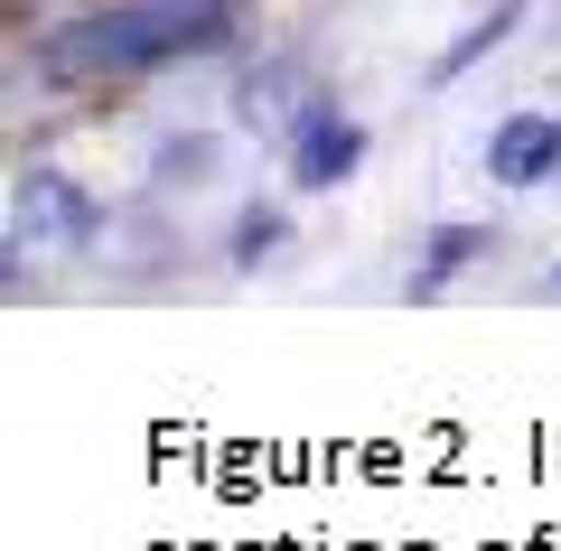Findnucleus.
Wrapping results in <instances>:
<instances>
[{
    "mask_svg": "<svg viewBox=\"0 0 561 551\" xmlns=\"http://www.w3.org/2000/svg\"><path fill=\"white\" fill-rule=\"evenodd\" d=\"M234 47V0H103L84 20L47 28L38 66L57 84H131L179 57H225Z\"/></svg>",
    "mask_w": 561,
    "mask_h": 551,
    "instance_id": "1",
    "label": "nucleus"
},
{
    "mask_svg": "<svg viewBox=\"0 0 561 551\" xmlns=\"http://www.w3.org/2000/svg\"><path fill=\"white\" fill-rule=\"evenodd\" d=\"M515 20H524V0H496V10H486V20H478V28H468V38L449 47V57H440V84H459L468 66L486 57V47H505V28H515Z\"/></svg>",
    "mask_w": 561,
    "mask_h": 551,
    "instance_id": "6",
    "label": "nucleus"
},
{
    "mask_svg": "<svg viewBox=\"0 0 561 551\" xmlns=\"http://www.w3.org/2000/svg\"><path fill=\"white\" fill-rule=\"evenodd\" d=\"M206 169H216V140H206V131H179V140H160V159H150V177H160V187H197Z\"/></svg>",
    "mask_w": 561,
    "mask_h": 551,
    "instance_id": "7",
    "label": "nucleus"
},
{
    "mask_svg": "<svg viewBox=\"0 0 561 551\" xmlns=\"http://www.w3.org/2000/svg\"><path fill=\"white\" fill-rule=\"evenodd\" d=\"M486 177L496 187H542L561 177V113H505L486 131Z\"/></svg>",
    "mask_w": 561,
    "mask_h": 551,
    "instance_id": "4",
    "label": "nucleus"
},
{
    "mask_svg": "<svg viewBox=\"0 0 561 551\" xmlns=\"http://www.w3.org/2000/svg\"><path fill=\"white\" fill-rule=\"evenodd\" d=\"M280 94H290V66H262V76L243 84V122H262V113H280Z\"/></svg>",
    "mask_w": 561,
    "mask_h": 551,
    "instance_id": "9",
    "label": "nucleus"
},
{
    "mask_svg": "<svg viewBox=\"0 0 561 551\" xmlns=\"http://www.w3.org/2000/svg\"><path fill=\"white\" fill-rule=\"evenodd\" d=\"M542 290H552V299H561V262H552V272H542Z\"/></svg>",
    "mask_w": 561,
    "mask_h": 551,
    "instance_id": "10",
    "label": "nucleus"
},
{
    "mask_svg": "<svg viewBox=\"0 0 561 551\" xmlns=\"http://www.w3.org/2000/svg\"><path fill=\"white\" fill-rule=\"evenodd\" d=\"M478 253H486V225H431V243H421V272H412V299H431L440 280H459Z\"/></svg>",
    "mask_w": 561,
    "mask_h": 551,
    "instance_id": "5",
    "label": "nucleus"
},
{
    "mask_svg": "<svg viewBox=\"0 0 561 551\" xmlns=\"http://www.w3.org/2000/svg\"><path fill=\"white\" fill-rule=\"evenodd\" d=\"M280 243H290V216H280V206H243V225H234V262H243V272L272 262Z\"/></svg>",
    "mask_w": 561,
    "mask_h": 551,
    "instance_id": "8",
    "label": "nucleus"
},
{
    "mask_svg": "<svg viewBox=\"0 0 561 551\" xmlns=\"http://www.w3.org/2000/svg\"><path fill=\"white\" fill-rule=\"evenodd\" d=\"M365 159V122H346L328 94H309L300 113H290V177H300L309 197H328V187H346Z\"/></svg>",
    "mask_w": 561,
    "mask_h": 551,
    "instance_id": "3",
    "label": "nucleus"
},
{
    "mask_svg": "<svg viewBox=\"0 0 561 551\" xmlns=\"http://www.w3.org/2000/svg\"><path fill=\"white\" fill-rule=\"evenodd\" d=\"M94 234H103V206L84 197L76 177L28 169L10 187V253H94Z\"/></svg>",
    "mask_w": 561,
    "mask_h": 551,
    "instance_id": "2",
    "label": "nucleus"
}]
</instances>
